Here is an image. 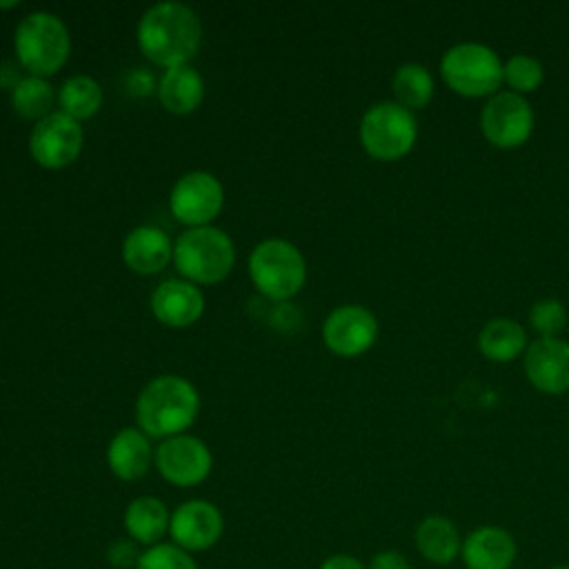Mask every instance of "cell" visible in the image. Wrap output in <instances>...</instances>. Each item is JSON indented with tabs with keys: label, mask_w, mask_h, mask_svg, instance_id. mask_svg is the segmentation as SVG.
Returning a JSON list of instances; mask_svg holds the SVG:
<instances>
[{
	"label": "cell",
	"mask_w": 569,
	"mask_h": 569,
	"mask_svg": "<svg viewBox=\"0 0 569 569\" xmlns=\"http://www.w3.org/2000/svg\"><path fill=\"white\" fill-rule=\"evenodd\" d=\"M200 18L180 2H158L138 22V47L147 60L173 69L187 64L200 49Z\"/></svg>",
	"instance_id": "6da1fadb"
},
{
	"label": "cell",
	"mask_w": 569,
	"mask_h": 569,
	"mask_svg": "<svg viewBox=\"0 0 569 569\" xmlns=\"http://www.w3.org/2000/svg\"><path fill=\"white\" fill-rule=\"evenodd\" d=\"M200 409L198 391L180 376H158L144 385L136 400V418L142 433L173 438L193 425Z\"/></svg>",
	"instance_id": "7a4b0ae2"
},
{
	"label": "cell",
	"mask_w": 569,
	"mask_h": 569,
	"mask_svg": "<svg viewBox=\"0 0 569 569\" xmlns=\"http://www.w3.org/2000/svg\"><path fill=\"white\" fill-rule=\"evenodd\" d=\"M447 89L460 98H491L502 89V58L489 44L467 40L451 44L438 64Z\"/></svg>",
	"instance_id": "3957f363"
},
{
	"label": "cell",
	"mask_w": 569,
	"mask_h": 569,
	"mask_svg": "<svg viewBox=\"0 0 569 569\" xmlns=\"http://www.w3.org/2000/svg\"><path fill=\"white\" fill-rule=\"evenodd\" d=\"M358 138L369 158L396 162L411 153L418 142V118L393 100L371 104L358 127Z\"/></svg>",
	"instance_id": "277c9868"
},
{
	"label": "cell",
	"mask_w": 569,
	"mask_h": 569,
	"mask_svg": "<svg viewBox=\"0 0 569 569\" xmlns=\"http://www.w3.org/2000/svg\"><path fill=\"white\" fill-rule=\"evenodd\" d=\"M173 262L187 280L198 284H216L233 269V242L222 229L209 224L196 227L176 240Z\"/></svg>",
	"instance_id": "5b68a950"
},
{
	"label": "cell",
	"mask_w": 569,
	"mask_h": 569,
	"mask_svg": "<svg viewBox=\"0 0 569 569\" xmlns=\"http://www.w3.org/2000/svg\"><path fill=\"white\" fill-rule=\"evenodd\" d=\"M16 56L38 78L56 73L69 58L71 40L62 20L47 11H33L16 29Z\"/></svg>",
	"instance_id": "8992f818"
},
{
	"label": "cell",
	"mask_w": 569,
	"mask_h": 569,
	"mask_svg": "<svg viewBox=\"0 0 569 569\" xmlns=\"http://www.w3.org/2000/svg\"><path fill=\"white\" fill-rule=\"evenodd\" d=\"M249 276L262 296L271 300H287L302 289L307 264L296 244L271 238L256 244L251 251Z\"/></svg>",
	"instance_id": "52a82bcc"
},
{
	"label": "cell",
	"mask_w": 569,
	"mask_h": 569,
	"mask_svg": "<svg viewBox=\"0 0 569 569\" xmlns=\"http://www.w3.org/2000/svg\"><path fill=\"white\" fill-rule=\"evenodd\" d=\"M478 127L491 147L511 151L527 144L533 136L536 113L525 96L500 89L485 100L478 116Z\"/></svg>",
	"instance_id": "ba28073f"
},
{
	"label": "cell",
	"mask_w": 569,
	"mask_h": 569,
	"mask_svg": "<svg viewBox=\"0 0 569 569\" xmlns=\"http://www.w3.org/2000/svg\"><path fill=\"white\" fill-rule=\"evenodd\" d=\"M378 340V318L362 305L336 307L322 325L325 347L340 358H358Z\"/></svg>",
	"instance_id": "9c48e42d"
},
{
	"label": "cell",
	"mask_w": 569,
	"mask_h": 569,
	"mask_svg": "<svg viewBox=\"0 0 569 569\" xmlns=\"http://www.w3.org/2000/svg\"><path fill=\"white\" fill-rule=\"evenodd\" d=\"M222 202V184L216 176L207 171L184 173L182 178H178L169 196V209L173 218L182 224H189L191 229L207 227V222H211L220 213Z\"/></svg>",
	"instance_id": "30bf717a"
},
{
	"label": "cell",
	"mask_w": 569,
	"mask_h": 569,
	"mask_svg": "<svg viewBox=\"0 0 569 569\" xmlns=\"http://www.w3.org/2000/svg\"><path fill=\"white\" fill-rule=\"evenodd\" d=\"M82 140L84 133L80 122L62 111H53L36 122L29 138V151L40 167L62 169L80 156Z\"/></svg>",
	"instance_id": "8fae6325"
},
{
	"label": "cell",
	"mask_w": 569,
	"mask_h": 569,
	"mask_svg": "<svg viewBox=\"0 0 569 569\" xmlns=\"http://www.w3.org/2000/svg\"><path fill=\"white\" fill-rule=\"evenodd\" d=\"M153 462L169 485L196 487L211 473L213 458L209 447L200 438L180 433L173 438H164L158 445Z\"/></svg>",
	"instance_id": "7c38bea8"
},
{
	"label": "cell",
	"mask_w": 569,
	"mask_h": 569,
	"mask_svg": "<svg viewBox=\"0 0 569 569\" xmlns=\"http://www.w3.org/2000/svg\"><path fill=\"white\" fill-rule=\"evenodd\" d=\"M224 518L209 500H187L171 511L169 538L189 553L207 551L222 538Z\"/></svg>",
	"instance_id": "4fadbf2b"
},
{
	"label": "cell",
	"mask_w": 569,
	"mask_h": 569,
	"mask_svg": "<svg viewBox=\"0 0 569 569\" xmlns=\"http://www.w3.org/2000/svg\"><path fill=\"white\" fill-rule=\"evenodd\" d=\"M522 371L529 385L545 396L569 391V342L565 338H536L522 356Z\"/></svg>",
	"instance_id": "5bb4252c"
},
{
	"label": "cell",
	"mask_w": 569,
	"mask_h": 569,
	"mask_svg": "<svg viewBox=\"0 0 569 569\" xmlns=\"http://www.w3.org/2000/svg\"><path fill=\"white\" fill-rule=\"evenodd\" d=\"M516 558L518 542L507 527L480 525L462 538L460 560L465 569H511Z\"/></svg>",
	"instance_id": "9a60e30c"
},
{
	"label": "cell",
	"mask_w": 569,
	"mask_h": 569,
	"mask_svg": "<svg viewBox=\"0 0 569 569\" xmlns=\"http://www.w3.org/2000/svg\"><path fill=\"white\" fill-rule=\"evenodd\" d=\"M462 538L458 525L442 513L420 518L413 529V545L420 558L433 567H449L460 560Z\"/></svg>",
	"instance_id": "2e32d148"
},
{
	"label": "cell",
	"mask_w": 569,
	"mask_h": 569,
	"mask_svg": "<svg viewBox=\"0 0 569 569\" xmlns=\"http://www.w3.org/2000/svg\"><path fill=\"white\" fill-rule=\"evenodd\" d=\"M153 316L169 327H189L204 311L200 289L187 280H164L151 293Z\"/></svg>",
	"instance_id": "e0dca14e"
},
{
	"label": "cell",
	"mask_w": 569,
	"mask_h": 569,
	"mask_svg": "<svg viewBox=\"0 0 569 569\" xmlns=\"http://www.w3.org/2000/svg\"><path fill=\"white\" fill-rule=\"evenodd\" d=\"M478 351L485 360L493 365H509L525 356L529 347L527 329L507 316L489 318L478 331Z\"/></svg>",
	"instance_id": "ac0fdd59"
},
{
	"label": "cell",
	"mask_w": 569,
	"mask_h": 569,
	"mask_svg": "<svg viewBox=\"0 0 569 569\" xmlns=\"http://www.w3.org/2000/svg\"><path fill=\"white\" fill-rule=\"evenodd\" d=\"M122 258L127 267L136 273H158L173 258V244L162 229L142 224L129 231V236L124 238Z\"/></svg>",
	"instance_id": "d6986e66"
},
{
	"label": "cell",
	"mask_w": 569,
	"mask_h": 569,
	"mask_svg": "<svg viewBox=\"0 0 569 569\" xmlns=\"http://www.w3.org/2000/svg\"><path fill=\"white\" fill-rule=\"evenodd\" d=\"M151 460H153V453H151L149 436L142 433L140 429L127 427L118 431L109 442V449H107L109 469L116 478L124 482L140 480L149 471Z\"/></svg>",
	"instance_id": "ffe728a7"
},
{
	"label": "cell",
	"mask_w": 569,
	"mask_h": 569,
	"mask_svg": "<svg viewBox=\"0 0 569 569\" xmlns=\"http://www.w3.org/2000/svg\"><path fill=\"white\" fill-rule=\"evenodd\" d=\"M169 520L171 513L160 498L140 496L127 505L122 525L127 538L147 549L162 542V538L169 533Z\"/></svg>",
	"instance_id": "44dd1931"
},
{
	"label": "cell",
	"mask_w": 569,
	"mask_h": 569,
	"mask_svg": "<svg viewBox=\"0 0 569 569\" xmlns=\"http://www.w3.org/2000/svg\"><path fill=\"white\" fill-rule=\"evenodd\" d=\"M158 98L171 113H191L204 98V82L189 64L164 69L158 84Z\"/></svg>",
	"instance_id": "7402d4cb"
},
{
	"label": "cell",
	"mask_w": 569,
	"mask_h": 569,
	"mask_svg": "<svg viewBox=\"0 0 569 569\" xmlns=\"http://www.w3.org/2000/svg\"><path fill=\"white\" fill-rule=\"evenodd\" d=\"M393 102L409 111H422L436 96V80L431 71L420 62H405L391 76Z\"/></svg>",
	"instance_id": "603a6c76"
},
{
	"label": "cell",
	"mask_w": 569,
	"mask_h": 569,
	"mask_svg": "<svg viewBox=\"0 0 569 569\" xmlns=\"http://www.w3.org/2000/svg\"><path fill=\"white\" fill-rule=\"evenodd\" d=\"M60 111L73 120L91 118L102 104V89L89 76H73L60 89Z\"/></svg>",
	"instance_id": "cb8c5ba5"
},
{
	"label": "cell",
	"mask_w": 569,
	"mask_h": 569,
	"mask_svg": "<svg viewBox=\"0 0 569 569\" xmlns=\"http://www.w3.org/2000/svg\"><path fill=\"white\" fill-rule=\"evenodd\" d=\"M11 104L22 118L42 120L51 113L49 109L53 104V87L38 76L20 78L11 87Z\"/></svg>",
	"instance_id": "d4e9b609"
},
{
	"label": "cell",
	"mask_w": 569,
	"mask_h": 569,
	"mask_svg": "<svg viewBox=\"0 0 569 569\" xmlns=\"http://www.w3.org/2000/svg\"><path fill=\"white\" fill-rule=\"evenodd\" d=\"M545 82V67L538 58L529 53H513L507 60H502V84L507 91H513L518 96H529L538 91Z\"/></svg>",
	"instance_id": "484cf974"
},
{
	"label": "cell",
	"mask_w": 569,
	"mask_h": 569,
	"mask_svg": "<svg viewBox=\"0 0 569 569\" xmlns=\"http://www.w3.org/2000/svg\"><path fill=\"white\" fill-rule=\"evenodd\" d=\"M569 320V311L560 298H540L531 305L527 313L529 327L538 333V338H558Z\"/></svg>",
	"instance_id": "4316f807"
},
{
	"label": "cell",
	"mask_w": 569,
	"mask_h": 569,
	"mask_svg": "<svg viewBox=\"0 0 569 569\" xmlns=\"http://www.w3.org/2000/svg\"><path fill=\"white\" fill-rule=\"evenodd\" d=\"M136 569H198L193 556L173 542H158L140 551Z\"/></svg>",
	"instance_id": "83f0119b"
},
{
	"label": "cell",
	"mask_w": 569,
	"mask_h": 569,
	"mask_svg": "<svg viewBox=\"0 0 569 569\" xmlns=\"http://www.w3.org/2000/svg\"><path fill=\"white\" fill-rule=\"evenodd\" d=\"M138 558H140V553L136 551V542L129 540V538L113 540L107 547V560L116 569H136Z\"/></svg>",
	"instance_id": "f1b7e54d"
},
{
	"label": "cell",
	"mask_w": 569,
	"mask_h": 569,
	"mask_svg": "<svg viewBox=\"0 0 569 569\" xmlns=\"http://www.w3.org/2000/svg\"><path fill=\"white\" fill-rule=\"evenodd\" d=\"M367 569H411L409 558L398 549H382L373 553L367 562Z\"/></svg>",
	"instance_id": "f546056e"
},
{
	"label": "cell",
	"mask_w": 569,
	"mask_h": 569,
	"mask_svg": "<svg viewBox=\"0 0 569 569\" xmlns=\"http://www.w3.org/2000/svg\"><path fill=\"white\" fill-rule=\"evenodd\" d=\"M318 569H367V565L351 553H331L320 562Z\"/></svg>",
	"instance_id": "4dcf8cb0"
},
{
	"label": "cell",
	"mask_w": 569,
	"mask_h": 569,
	"mask_svg": "<svg viewBox=\"0 0 569 569\" xmlns=\"http://www.w3.org/2000/svg\"><path fill=\"white\" fill-rule=\"evenodd\" d=\"M16 4H18V2H0L2 9H4V7H16Z\"/></svg>",
	"instance_id": "1f68e13d"
},
{
	"label": "cell",
	"mask_w": 569,
	"mask_h": 569,
	"mask_svg": "<svg viewBox=\"0 0 569 569\" xmlns=\"http://www.w3.org/2000/svg\"><path fill=\"white\" fill-rule=\"evenodd\" d=\"M551 569H569V565H556V567H551Z\"/></svg>",
	"instance_id": "d6a6232c"
}]
</instances>
